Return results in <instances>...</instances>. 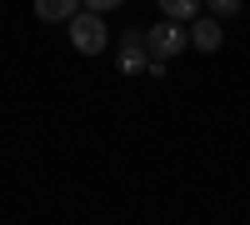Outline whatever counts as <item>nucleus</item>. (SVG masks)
I'll return each instance as SVG.
<instances>
[{"instance_id": "0eeeda50", "label": "nucleus", "mask_w": 250, "mask_h": 225, "mask_svg": "<svg viewBox=\"0 0 250 225\" xmlns=\"http://www.w3.org/2000/svg\"><path fill=\"white\" fill-rule=\"evenodd\" d=\"M200 5L210 10L215 20H225V15H240V5H245V0H200Z\"/></svg>"}, {"instance_id": "7ed1b4c3", "label": "nucleus", "mask_w": 250, "mask_h": 225, "mask_svg": "<svg viewBox=\"0 0 250 225\" xmlns=\"http://www.w3.org/2000/svg\"><path fill=\"white\" fill-rule=\"evenodd\" d=\"M140 70H150L145 30H125V40H120V75H140Z\"/></svg>"}, {"instance_id": "f257e3e1", "label": "nucleus", "mask_w": 250, "mask_h": 225, "mask_svg": "<svg viewBox=\"0 0 250 225\" xmlns=\"http://www.w3.org/2000/svg\"><path fill=\"white\" fill-rule=\"evenodd\" d=\"M190 45V25H180V20H160V25H150L145 30V50H150V60H170Z\"/></svg>"}, {"instance_id": "20e7f679", "label": "nucleus", "mask_w": 250, "mask_h": 225, "mask_svg": "<svg viewBox=\"0 0 250 225\" xmlns=\"http://www.w3.org/2000/svg\"><path fill=\"white\" fill-rule=\"evenodd\" d=\"M190 45H195V50H205V55L225 45V30H220V20H215V15H200V20H190Z\"/></svg>"}, {"instance_id": "39448f33", "label": "nucleus", "mask_w": 250, "mask_h": 225, "mask_svg": "<svg viewBox=\"0 0 250 225\" xmlns=\"http://www.w3.org/2000/svg\"><path fill=\"white\" fill-rule=\"evenodd\" d=\"M80 10H85L80 0H35V20H45V25H55V20H65V25H70Z\"/></svg>"}, {"instance_id": "6e6552de", "label": "nucleus", "mask_w": 250, "mask_h": 225, "mask_svg": "<svg viewBox=\"0 0 250 225\" xmlns=\"http://www.w3.org/2000/svg\"><path fill=\"white\" fill-rule=\"evenodd\" d=\"M85 10H95V15H105V10H115V5H125V0H80Z\"/></svg>"}, {"instance_id": "f03ea898", "label": "nucleus", "mask_w": 250, "mask_h": 225, "mask_svg": "<svg viewBox=\"0 0 250 225\" xmlns=\"http://www.w3.org/2000/svg\"><path fill=\"white\" fill-rule=\"evenodd\" d=\"M70 45L80 50V55H100L110 45V30H105V20H100L95 10H80L75 20H70Z\"/></svg>"}, {"instance_id": "423d86ee", "label": "nucleus", "mask_w": 250, "mask_h": 225, "mask_svg": "<svg viewBox=\"0 0 250 225\" xmlns=\"http://www.w3.org/2000/svg\"><path fill=\"white\" fill-rule=\"evenodd\" d=\"M200 0H160V15L165 20H180V25H190V20H200Z\"/></svg>"}]
</instances>
